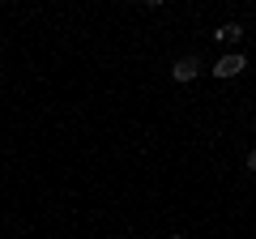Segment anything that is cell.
I'll list each match as a JSON object with an SVG mask.
<instances>
[{
    "label": "cell",
    "instance_id": "1",
    "mask_svg": "<svg viewBox=\"0 0 256 239\" xmlns=\"http://www.w3.org/2000/svg\"><path fill=\"white\" fill-rule=\"evenodd\" d=\"M244 68H248V52H230V56H222V60H214V77H222V82L239 77Z\"/></svg>",
    "mask_w": 256,
    "mask_h": 239
},
{
    "label": "cell",
    "instance_id": "2",
    "mask_svg": "<svg viewBox=\"0 0 256 239\" xmlns=\"http://www.w3.org/2000/svg\"><path fill=\"white\" fill-rule=\"evenodd\" d=\"M196 77H201V60H196V56H180L171 64V82L188 86V82H196Z\"/></svg>",
    "mask_w": 256,
    "mask_h": 239
},
{
    "label": "cell",
    "instance_id": "3",
    "mask_svg": "<svg viewBox=\"0 0 256 239\" xmlns=\"http://www.w3.org/2000/svg\"><path fill=\"white\" fill-rule=\"evenodd\" d=\"M244 34H248V30L239 26V22H226V26H218V30H214V43H239Z\"/></svg>",
    "mask_w": 256,
    "mask_h": 239
},
{
    "label": "cell",
    "instance_id": "6",
    "mask_svg": "<svg viewBox=\"0 0 256 239\" xmlns=\"http://www.w3.org/2000/svg\"><path fill=\"white\" fill-rule=\"evenodd\" d=\"M252 128H256V116H252Z\"/></svg>",
    "mask_w": 256,
    "mask_h": 239
},
{
    "label": "cell",
    "instance_id": "5",
    "mask_svg": "<svg viewBox=\"0 0 256 239\" xmlns=\"http://www.w3.org/2000/svg\"><path fill=\"white\" fill-rule=\"evenodd\" d=\"M166 239H184V235H166Z\"/></svg>",
    "mask_w": 256,
    "mask_h": 239
},
{
    "label": "cell",
    "instance_id": "4",
    "mask_svg": "<svg viewBox=\"0 0 256 239\" xmlns=\"http://www.w3.org/2000/svg\"><path fill=\"white\" fill-rule=\"evenodd\" d=\"M244 166H248V171L256 175V150H248V158H244Z\"/></svg>",
    "mask_w": 256,
    "mask_h": 239
}]
</instances>
